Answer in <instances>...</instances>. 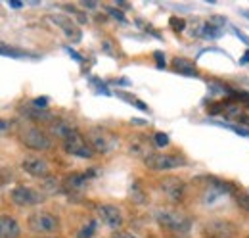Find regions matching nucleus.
I'll list each match as a JSON object with an SVG mask.
<instances>
[{
	"mask_svg": "<svg viewBox=\"0 0 249 238\" xmlns=\"http://www.w3.org/2000/svg\"><path fill=\"white\" fill-rule=\"evenodd\" d=\"M62 142L67 154L77 156V158H83V159H90V158H94V154H96L94 148L90 146V142L87 140V137L79 129H75V127H71L67 131V135L62 139Z\"/></svg>",
	"mask_w": 249,
	"mask_h": 238,
	"instance_id": "nucleus-1",
	"label": "nucleus"
},
{
	"mask_svg": "<svg viewBox=\"0 0 249 238\" xmlns=\"http://www.w3.org/2000/svg\"><path fill=\"white\" fill-rule=\"evenodd\" d=\"M18 137H19V142L23 146L35 150V152H44V150L50 148V144H52L50 137L42 129H38L35 125H29V123L27 125H19Z\"/></svg>",
	"mask_w": 249,
	"mask_h": 238,
	"instance_id": "nucleus-2",
	"label": "nucleus"
},
{
	"mask_svg": "<svg viewBox=\"0 0 249 238\" xmlns=\"http://www.w3.org/2000/svg\"><path fill=\"white\" fill-rule=\"evenodd\" d=\"M27 227L35 235H54L60 229V219L50 211H35L27 219Z\"/></svg>",
	"mask_w": 249,
	"mask_h": 238,
	"instance_id": "nucleus-3",
	"label": "nucleus"
},
{
	"mask_svg": "<svg viewBox=\"0 0 249 238\" xmlns=\"http://www.w3.org/2000/svg\"><path fill=\"white\" fill-rule=\"evenodd\" d=\"M87 139H89L94 152H100V154H107V152L117 148V144H119V139L111 131H107L104 127H92L89 131Z\"/></svg>",
	"mask_w": 249,
	"mask_h": 238,
	"instance_id": "nucleus-4",
	"label": "nucleus"
},
{
	"mask_svg": "<svg viewBox=\"0 0 249 238\" xmlns=\"http://www.w3.org/2000/svg\"><path fill=\"white\" fill-rule=\"evenodd\" d=\"M156 219L163 229H169V231L180 233V235L188 233L190 227H192V223H190L188 217H184L182 213L171 211V209H159V211H156Z\"/></svg>",
	"mask_w": 249,
	"mask_h": 238,
	"instance_id": "nucleus-5",
	"label": "nucleus"
},
{
	"mask_svg": "<svg viewBox=\"0 0 249 238\" xmlns=\"http://www.w3.org/2000/svg\"><path fill=\"white\" fill-rule=\"evenodd\" d=\"M10 200H12L16 206H19V208H31V206L42 204L44 194L38 192V190H35V188H31V186L19 184V186L12 188V192H10Z\"/></svg>",
	"mask_w": 249,
	"mask_h": 238,
	"instance_id": "nucleus-6",
	"label": "nucleus"
},
{
	"mask_svg": "<svg viewBox=\"0 0 249 238\" xmlns=\"http://www.w3.org/2000/svg\"><path fill=\"white\" fill-rule=\"evenodd\" d=\"M144 163L154 169V171H169V169H175V167H180V165H186V159L182 156H177V154H152L144 159Z\"/></svg>",
	"mask_w": 249,
	"mask_h": 238,
	"instance_id": "nucleus-7",
	"label": "nucleus"
},
{
	"mask_svg": "<svg viewBox=\"0 0 249 238\" xmlns=\"http://www.w3.org/2000/svg\"><path fill=\"white\" fill-rule=\"evenodd\" d=\"M21 169L31 177L46 178L50 175V165L42 156H25L21 159Z\"/></svg>",
	"mask_w": 249,
	"mask_h": 238,
	"instance_id": "nucleus-8",
	"label": "nucleus"
},
{
	"mask_svg": "<svg viewBox=\"0 0 249 238\" xmlns=\"http://www.w3.org/2000/svg\"><path fill=\"white\" fill-rule=\"evenodd\" d=\"M159 190L173 202H180L184 198L186 192V184L184 180L178 177H163L159 180Z\"/></svg>",
	"mask_w": 249,
	"mask_h": 238,
	"instance_id": "nucleus-9",
	"label": "nucleus"
},
{
	"mask_svg": "<svg viewBox=\"0 0 249 238\" xmlns=\"http://www.w3.org/2000/svg\"><path fill=\"white\" fill-rule=\"evenodd\" d=\"M96 213H98V219H100L106 227H109V229H113V231H117V229L123 225V213H121V209L117 208V206L102 204V206L96 208Z\"/></svg>",
	"mask_w": 249,
	"mask_h": 238,
	"instance_id": "nucleus-10",
	"label": "nucleus"
},
{
	"mask_svg": "<svg viewBox=\"0 0 249 238\" xmlns=\"http://www.w3.org/2000/svg\"><path fill=\"white\" fill-rule=\"evenodd\" d=\"M205 231L211 238H234L238 233V227L226 219H213L205 225Z\"/></svg>",
	"mask_w": 249,
	"mask_h": 238,
	"instance_id": "nucleus-11",
	"label": "nucleus"
},
{
	"mask_svg": "<svg viewBox=\"0 0 249 238\" xmlns=\"http://www.w3.org/2000/svg\"><path fill=\"white\" fill-rule=\"evenodd\" d=\"M154 146H156V144H152L148 137H144V135H136V137H132V139H130V146H128V150H130V154H132V156L146 159L148 156H152V154H154V152H152Z\"/></svg>",
	"mask_w": 249,
	"mask_h": 238,
	"instance_id": "nucleus-12",
	"label": "nucleus"
},
{
	"mask_svg": "<svg viewBox=\"0 0 249 238\" xmlns=\"http://www.w3.org/2000/svg\"><path fill=\"white\" fill-rule=\"evenodd\" d=\"M0 235L2 238H19L21 237V227L16 221V217L4 213L0 217Z\"/></svg>",
	"mask_w": 249,
	"mask_h": 238,
	"instance_id": "nucleus-13",
	"label": "nucleus"
},
{
	"mask_svg": "<svg viewBox=\"0 0 249 238\" xmlns=\"http://www.w3.org/2000/svg\"><path fill=\"white\" fill-rule=\"evenodd\" d=\"M52 21H54L58 27H62L63 33H65V37H67V39H71L73 42H79V40H81V31L75 27V23H73L69 18H63V16H52Z\"/></svg>",
	"mask_w": 249,
	"mask_h": 238,
	"instance_id": "nucleus-14",
	"label": "nucleus"
},
{
	"mask_svg": "<svg viewBox=\"0 0 249 238\" xmlns=\"http://www.w3.org/2000/svg\"><path fill=\"white\" fill-rule=\"evenodd\" d=\"M94 175V173H85V175H69V177L63 180V188L69 190V192H83L87 188V182H89V177Z\"/></svg>",
	"mask_w": 249,
	"mask_h": 238,
	"instance_id": "nucleus-15",
	"label": "nucleus"
},
{
	"mask_svg": "<svg viewBox=\"0 0 249 238\" xmlns=\"http://www.w3.org/2000/svg\"><path fill=\"white\" fill-rule=\"evenodd\" d=\"M173 67H175L177 73H182V75H188V77L197 75V67H196V63L186 58H175L173 60Z\"/></svg>",
	"mask_w": 249,
	"mask_h": 238,
	"instance_id": "nucleus-16",
	"label": "nucleus"
},
{
	"mask_svg": "<svg viewBox=\"0 0 249 238\" xmlns=\"http://www.w3.org/2000/svg\"><path fill=\"white\" fill-rule=\"evenodd\" d=\"M21 114L25 118L35 119V121H50L52 123V116L46 112V110H40V108H23Z\"/></svg>",
	"mask_w": 249,
	"mask_h": 238,
	"instance_id": "nucleus-17",
	"label": "nucleus"
},
{
	"mask_svg": "<svg viewBox=\"0 0 249 238\" xmlns=\"http://www.w3.org/2000/svg\"><path fill=\"white\" fill-rule=\"evenodd\" d=\"M46 194H56L58 190H60V182L56 180V178H46L44 182H42V186H40Z\"/></svg>",
	"mask_w": 249,
	"mask_h": 238,
	"instance_id": "nucleus-18",
	"label": "nucleus"
},
{
	"mask_svg": "<svg viewBox=\"0 0 249 238\" xmlns=\"http://www.w3.org/2000/svg\"><path fill=\"white\" fill-rule=\"evenodd\" d=\"M94 231H96V223L90 221V223H89V227H83V229L77 233V238H92Z\"/></svg>",
	"mask_w": 249,
	"mask_h": 238,
	"instance_id": "nucleus-19",
	"label": "nucleus"
},
{
	"mask_svg": "<svg viewBox=\"0 0 249 238\" xmlns=\"http://www.w3.org/2000/svg\"><path fill=\"white\" fill-rule=\"evenodd\" d=\"M154 144H156V146H167V144H169V137H167L165 133H156Z\"/></svg>",
	"mask_w": 249,
	"mask_h": 238,
	"instance_id": "nucleus-20",
	"label": "nucleus"
},
{
	"mask_svg": "<svg viewBox=\"0 0 249 238\" xmlns=\"http://www.w3.org/2000/svg\"><path fill=\"white\" fill-rule=\"evenodd\" d=\"M238 206H242L244 209H248L249 211V196H246V194H238Z\"/></svg>",
	"mask_w": 249,
	"mask_h": 238,
	"instance_id": "nucleus-21",
	"label": "nucleus"
},
{
	"mask_svg": "<svg viewBox=\"0 0 249 238\" xmlns=\"http://www.w3.org/2000/svg\"><path fill=\"white\" fill-rule=\"evenodd\" d=\"M171 27L175 31H182L184 29V21L178 20V18H171Z\"/></svg>",
	"mask_w": 249,
	"mask_h": 238,
	"instance_id": "nucleus-22",
	"label": "nucleus"
},
{
	"mask_svg": "<svg viewBox=\"0 0 249 238\" xmlns=\"http://www.w3.org/2000/svg\"><path fill=\"white\" fill-rule=\"evenodd\" d=\"M107 14H109V16H113L115 20H119V21H124L123 12H119V10H115V8H107Z\"/></svg>",
	"mask_w": 249,
	"mask_h": 238,
	"instance_id": "nucleus-23",
	"label": "nucleus"
},
{
	"mask_svg": "<svg viewBox=\"0 0 249 238\" xmlns=\"http://www.w3.org/2000/svg\"><path fill=\"white\" fill-rule=\"evenodd\" d=\"M113 238H136L132 233H124V231H117V233H113Z\"/></svg>",
	"mask_w": 249,
	"mask_h": 238,
	"instance_id": "nucleus-24",
	"label": "nucleus"
},
{
	"mask_svg": "<svg viewBox=\"0 0 249 238\" xmlns=\"http://www.w3.org/2000/svg\"><path fill=\"white\" fill-rule=\"evenodd\" d=\"M33 104H35V108H42V110H44L46 104H48V100H46V98H36Z\"/></svg>",
	"mask_w": 249,
	"mask_h": 238,
	"instance_id": "nucleus-25",
	"label": "nucleus"
},
{
	"mask_svg": "<svg viewBox=\"0 0 249 238\" xmlns=\"http://www.w3.org/2000/svg\"><path fill=\"white\" fill-rule=\"evenodd\" d=\"M134 106H136V108H140L142 112H148V106H146L144 102H140V100H134Z\"/></svg>",
	"mask_w": 249,
	"mask_h": 238,
	"instance_id": "nucleus-26",
	"label": "nucleus"
},
{
	"mask_svg": "<svg viewBox=\"0 0 249 238\" xmlns=\"http://www.w3.org/2000/svg\"><path fill=\"white\" fill-rule=\"evenodd\" d=\"M67 54H69V56H73V58L77 60V61H81V56H79V54H77L73 48H67Z\"/></svg>",
	"mask_w": 249,
	"mask_h": 238,
	"instance_id": "nucleus-27",
	"label": "nucleus"
},
{
	"mask_svg": "<svg viewBox=\"0 0 249 238\" xmlns=\"http://www.w3.org/2000/svg\"><path fill=\"white\" fill-rule=\"evenodd\" d=\"M156 60L159 61V63H157L159 67H165V60L161 58V52H156Z\"/></svg>",
	"mask_w": 249,
	"mask_h": 238,
	"instance_id": "nucleus-28",
	"label": "nucleus"
},
{
	"mask_svg": "<svg viewBox=\"0 0 249 238\" xmlns=\"http://www.w3.org/2000/svg\"><path fill=\"white\" fill-rule=\"evenodd\" d=\"M10 6L12 8H21V2L19 0H10Z\"/></svg>",
	"mask_w": 249,
	"mask_h": 238,
	"instance_id": "nucleus-29",
	"label": "nucleus"
},
{
	"mask_svg": "<svg viewBox=\"0 0 249 238\" xmlns=\"http://www.w3.org/2000/svg\"><path fill=\"white\" fill-rule=\"evenodd\" d=\"M248 61H249V50L246 52V54H244V56H242V60H240V63L244 65V63H248Z\"/></svg>",
	"mask_w": 249,
	"mask_h": 238,
	"instance_id": "nucleus-30",
	"label": "nucleus"
},
{
	"mask_svg": "<svg viewBox=\"0 0 249 238\" xmlns=\"http://www.w3.org/2000/svg\"><path fill=\"white\" fill-rule=\"evenodd\" d=\"M83 6H85V8H96V2L89 0V2H83Z\"/></svg>",
	"mask_w": 249,
	"mask_h": 238,
	"instance_id": "nucleus-31",
	"label": "nucleus"
},
{
	"mask_svg": "<svg viewBox=\"0 0 249 238\" xmlns=\"http://www.w3.org/2000/svg\"><path fill=\"white\" fill-rule=\"evenodd\" d=\"M246 16H249V12H246Z\"/></svg>",
	"mask_w": 249,
	"mask_h": 238,
	"instance_id": "nucleus-32",
	"label": "nucleus"
},
{
	"mask_svg": "<svg viewBox=\"0 0 249 238\" xmlns=\"http://www.w3.org/2000/svg\"><path fill=\"white\" fill-rule=\"evenodd\" d=\"M209 238H211V237H209Z\"/></svg>",
	"mask_w": 249,
	"mask_h": 238,
	"instance_id": "nucleus-33",
	"label": "nucleus"
},
{
	"mask_svg": "<svg viewBox=\"0 0 249 238\" xmlns=\"http://www.w3.org/2000/svg\"><path fill=\"white\" fill-rule=\"evenodd\" d=\"M50 238H52V237H50Z\"/></svg>",
	"mask_w": 249,
	"mask_h": 238,
	"instance_id": "nucleus-34",
	"label": "nucleus"
}]
</instances>
